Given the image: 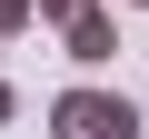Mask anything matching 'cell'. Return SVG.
<instances>
[{
  "label": "cell",
  "instance_id": "1",
  "mask_svg": "<svg viewBox=\"0 0 149 139\" xmlns=\"http://www.w3.org/2000/svg\"><path fill=\"white\" fill-rule=\"evenodd\" d=\"M50 139H149V129H139V109L119 90H60L50 99Z\"/></svg>",
  "mask_w": 149,
  "mask_h": 139
},
{
  "label": "cell",
  "instance_id": "2",
  "mask_svg": "<svg viewBox=\"0 0 149 139\" xmlns=\"http://www.w3.org/2000/svg\"><path fill=\"white\" fill-rule=\"evenodd\" d=\"M60 40H70V60H80V70H100V60L119 50V20H109V10H90V20H70Z\"/></svg>",
  "mask_w": 149,
  "mask_h": 139
},
{
  "label": "cell",
  "instance_id": "3",
  "mask_svg": "<svg viewBox=\"0 0 149 139\" xmlns=\"http://www.w3.org/2000/svg\"><path fill=\"white\" fill-rule=\"evenodd\" d=\"M30 10H40V20H60V30H70V20H90V10H100V0H30Z\"/></svg>",
  "mask_w": 149,
  "mask_h": 139
},
{
  "label": "cell",
  "instance_id": "4",
  "mask_svg": "<svg viewBox=\"0 0 149 139\" xmlns=\"http://www.w3.org/2000/svg\"><path fill=\"white\" fill-rule=\"evenodd\" d=\"M30 20H40V10H30V0H0V40H20Z\"/></svg>",
  "mask_w": 149,
  "mask_h": 139
},
{
  "label": "cell",
  "instance_id": "5",
  "mask_svg": "<svg viewBox=\"0 0 149 139\" xmlns=\"http://www.w3.org/2000/svg\"><path fill=\"white\" fill-rule=\"evenodd\" d=\"M10 119H20V90H10V80H0V129H10Z\"/></svg>",
  "mask_w": 149,
  "mask_h": 139
},
{
  "label": "cell",
  "instance_id": "6",
  "mask_svg": "<svg viewBox=\"0 0 149 139\" xmlns=\"http://www.w3.org/2000/svg\"><path fill=\"white\" fill-rule=\"evenodd\" d=\"M139 129H149V109H139Z\"/></svg>",
  "mask_w": 149,
  "mask_h": 139
},
{
  "label": "cell",
  "instance_id": "7",
  "mask_svg": "<svg viewBox=\"0 0 149 139\" xmlns=\"http://www.w3.org/2000/svg\"><path fill=\"white\" fill-rule=\"evenodd\" d=\"M139 10H149V0H139Z\"/></svg>",
  "mask_w": 149,
  "mask_h": 139
}]
</instances>
